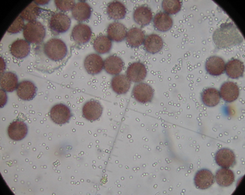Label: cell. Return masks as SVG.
<instances>
[{
  "mask_svg": "<svg viewBox=\"0 0 245 195\" xmlns=\"http://www.w3.org/2000/svg\"><path fill=\"white\" fill-rule=\"evenodd\" d=\"M49 1V0H35L34 1L36 4L41 5H44L47 3Z\"/></svg>",
  "mask_w": 245,
  "mask_h": 195,
  "instance_id": "obj_36",
  "label": "cell"
},
{
  "mask_svg": "<svg viewBox=\"0 0 245 195\" xmlns=\"http://www.w3.org/2000/svg\"><path fill=\"white\" fill-rule=\"evenodd\" d=\"M145 65L139 62H135L129 65L126 71V76L132 82L138 83L144 80L147 75Z\"/></svg>",
  "mask_w": 245,
  "mask_h": 195,
  "instance_id": "obj_7",
  "label": "cell"
},
{
  "mask_svg": "<svg viewBox=\"0 0 245 195\" xmlns=\"http://www.w3.org/2000/svg\"><path fill=\"white\" fill-rule=\"evenodd\" d=\"M107 12L109 17L115 20L123 19L126 13L124 5L118 1L110 2L107 6Z\"/></svg>",
  "mask_w": 245,
  "mask_h": 195,
  "instance_id": "obj_28",
  "label": "cell"
},
{
  "mask_svg": "<svg viewBox=\"0 0 245 195\" xmlns=\"http://www.w3.org/2000/svg\"><path fill=\"white\" fill-rule=\"evenodd\" d=\"M132 94L138 101L145 103L151 101L153 97V91L149 85L144 83H140L134 86Z\"/></svg>",
  "mask_w": 245,
  "mask_h": 195,
  "instance_id": "obj_6",
  "label": "cell"
},
{
  "mask_svg": "<svg viewBox=\"0 0 245 195\" xmlns=\"http://www.w3.org/2000/svg\"><path fill=\"white\" fill-rule=\"evenodd\" d=\"M154 28L158 31L166 32L172 28L173 21L170 16L164 12H160L156 13L153 19Z\"/></svg>",
  "mask_w": 245,
  "mask_h": 195,
  "instance_id": "obj_21",
  "label": "cell"
},
{
  "mask_svg": "<svg viewBox=\"0 0 245 195\" xmlns=\"http://www.w3.org/2000/svg\"><path fill=\"white\" fill-rule=\"evenodd\" d=\"M71 21L66 15L61 12L54 13L51 17L49 27L52 31L59 34L64 33L69 28Z\"/></svg>",
  "mask_w": 245,
  "mask_h": 195,
  "instance_id": "obj_4",
  "label": "cell"
},
{
  "mask_svg": "<svg viewBox=\"0 0 245 195\" xmlns=\"http://www.w3.org/2000/svg\"><path fill=\"white\" fill-rule=\"evenodd\" d=\"M28 132L26 124L24 122L17 120L12 122L8 128V133L13 140L19 141L23 139Z\"/></svg>",
  "mask_w": 245,
  "mask_h": 195,
  "instance_id": "obj_15",
  "label": "cell"
},
{
  "mask_svg": "<svg viewBox=\"0 0 245 195\" xmlns=\"http://www.w3.org/2000/svg\"><path fill=\"white\" fill-rule=\"evenodd\" d=\"M103 108L98 102L90 101L85 103L82 108L84 117L86 119L91 121L98 119L102 113Z\"/></svg>",
  "mask_w": 245,
  "mask_h": 195,
  "instance_id": "obj_14",
  "label": "cell"
},
{
  "mask_svg": "<svg viewBox=\"0 0 245 195\" xmlns=\"http://www.w3.org/2000/svg\"><path fill=\"white\" fill-rule=\"evenodd\" d=\"M202 101L205 106L213 107L220 102L221 97L219 91L214 87H208L204 90L201 94Z\"/></svg>",
  "mask_w": 245,
  "mask_h": 195,
  "instance_id": "obj_22",
  "label": "cell"
},
{
  "mask_svg": "<svg viewBox=\"0 0 245 195\" xmlns=\"http://www.w3.org/2000/svg\"><path fill=\"white\" fill-rule=\"evenodd\" d=\"M45 35L44 26L36 20L28 22L23 28L24 37L29 43L40 44L43 41Z\"/></svg>",
  "mask_w": 245,
  "mask_h": 195,
  "instance_id": "obj_3",
  "label": "cell"
},
{
  "mask_svg": "<svg viewBox=\"0 0 245 195\" xmlns=\"http://www.w3.org/2000/svg\"><path fill=\"white\" fill-rule=\"evenodd\" d=\"M214 158L217 164L223 168L232 167L236 163L234 153L231 149L226 148L218 150L215 154Z\"/></svg>",
  "mask_w": 245,
  "mask_h": 195,
  "instance_id": "obj_5",
  "label": "cell"
},
{
  "mask_svg": "<svg viewBox=\"0 0 245 195\" xmlns=\"http://www.w3.org/2000/svg\"><path fill=\"white\" fill-rule=\"evenodd\" d=\"M69 56V50L65 43L60 39L51 38L36 47V68L43 72H52L63 65Z\"/></svg>",
  "mask_w": 245,
  "mask_h": 195,
  "instance_id": "obj_1",
  "label": "cell"
},
{
  "mask_svg": "<svg viewBox=\"0 0 245 195\" xmlns=\"http://www.w3.org/2000/svg\"><path fill=\"white\" fill-rule=\"evenodd\" d=\"M108 37L112 41L120 42L126 38L127 34L126 29L125 26L119 22H114L110 24L107 28Z\"/></svg>",
  "mask_w": 245,
  "mask_h": 195,
  "instance_id": "obj_19",
  "label": "cell"
},
{
  "mask_svg": "<svg viewBox=\"0 0 245 195\" xmlns=\"http://www.w3.org/2000/svg\"><path fill=\"white\" fill-rule=\"evenodd\" d=\"M145 49L148 53L154 54L159 52L162 48L163 41L159 35L152 34L147 35L144 43Z\"/></svg>",
  "mask_w": 245,
  "mask_h": 195,
  "instance_id": "obj_23",
  "label": "cell"
},
{
  "mask_svg": "<svg viewBox=\"0 0 245 195\" xmlns=\"http://www.w3.org/2000/svg\"><path fill=\"white\" fill-rule=\"evenodd\" d=\"M182 2L179 0H164L161 6L165 12L168 14H175L179 12L181 8Z\"/></svg>",
  "mask_w": 245,
  "mask_h": 195,
  "instance_id": "obj_33",
  "label": "cell"
},
{
  "mask_svg": "<svg viewBox=\"0 0 245 195\" xmlns=\"http://www.w3.org/2000/svg\"><path fill=\"white\" fill-rule=\"evenodd\" d=\"M111 85L115 92L119 94H123L129 90L131 82L126 75L123 74L118 75L112 78Z\"/></svg>",
  "mask_w": 245,
  "mask_h": 195,
  "instance_id": "obj_25",
  "label": "cell"
},
{
  "mask_svg": "<svg viewBox=\"0 0 245 195\" xmlns=\"http://www.w3.org/2000/svg\"><path fill=\"white\" fill-rule=\"evenodd\" d=\"M17 93L21 99L25 101L32 99L36 94V88L35 85L29 81H24L18 84Z\"/></svg>",
  "mask_w": 245,
  "mask_h": 195,
  "instance_id": "obj_16",
  "label": "cell"
},
{
  "mask_svg": "<svg viewBox=\"0 0 245 195\" xmlns=\"http://www.w3.org/2000/svg\"><path fill=\"white\" fill-rule=\"evenodd\" d=\"M92 35V31L88 25L79 24L73 28L71 36L74 40L78 44H83L89 41Z\"/></svg>",
  "mask_w": 245,
  "mask_h": 195,
  "instance_id": "obj_12",
  "label": "cell"
},
{
  "mask_svg": "<svg viewBox=\"0 0 245 195\" xmlns=\"http://www.w3.org/2000/svg\"><path fill=\"white\" fill-rule=\"evenodd\" d=\"M18 78L17 75L11 72H4L1 76L0 84L1 88L8 92H12L17 88Z\"/></svg>",
  "mask_w": 245,
  "mask_h": 195,
  "instance_id": "obj_30",
  "label": "cell"
},
{
  "mask_svg": "<svg viewBox=\"0 0 245 195\" xmlns=\"http://www.w3.org/2000/svg\"><path fill=\"white\" fill-rule=\"evenodd\" d=\"M91 8L87 2L81 1L75 4L72 9V15L77 21L82 22L89 19L91 15Z\"/></svg>",
  "mask_w": 245,
  "mask_h": 195,
  "instance_id": "obj_18",
  "label": "cell"
},
{
  "mask_svg": "<svg viewBox=\"0 0 245 195\" xmlns=\"http://www.w3.org/2000/svg\"><path fill=\"white\" fill-rule=\"evenodd\" d=\"M244 66L240 60L234 59L228 61L225 66L227 75L232 79H238L243 75Z\"/></svg>",
  "mask_w": 245,
  "mask_h": 195,
  "instance_id": "obj_17",
  "label": "cell"
},
{
  "mask_svg": "<svg viewBox=\"0 0 245 195\" xmlns=\"http://www.w3.org/2000/svg\"><path fill=\"white\" fill-rule=\"evenodd\" d=\"M123 63L119 57L111 55L107 57L104 61V68L108 74L116 75L122 71L123 67Z\"/></svg>",
  "mask_w": 245,
  "mask_h": 195,
  "instance_id": "obj_26",
  "label": "cell"
},
{
  "mask_svg": "<svg viewBox=\"0 0 245 195\" xmlns=\"http://www.w3.org/2000/svg\"><path fill=\"white\" fill-rule=\"evenodd\" d=\"M235 175L232 171L228 168H221L216 171L215 179L221 186L227 187L231 185L235 181Z\"/></svg>",
  "mask_w": 245,
  "mask_h": 195,
  "instance_id": "obj_27",
  "label": "cell"
},
{
  "mask_svg": "<svg viewBox=\"0 0 245 195\" xmlns=\"http://www.w3.org/2000/svg\"><path fill=\"white\" fill-rule=\"evenodd\" d=\"M112 46L110 39L105 35L97 37L95 39L93 44L94 50L98 53L104 54L109 52Z\"/></svg>",
  "mask_w": 245,
  "mask_h": 195,
  "instance_id": "obj_31",
  "label": "cell"
},
{
  "mask_svg": "<svg viewBox=\"0 0 245 195\" xmlns=\"http://www.w3.org/2000/svg\"><path fill=\"white\" fill-rule=\"evenodd\" d=\"M196 187L198 189H205L210 187L214 182V177L209 170L202 169L198 171L194 178Z\"/></svg>",
  "mask_w": 245,
  "mask_h": 195,
  "instance_id": "obj_9",
  "label": "cell"
},
{
  "mask_svg": "<svg viewBox=\"0 0 245 195\" xmlns=\"http://www.w3.org/2000/svg\"><path fill=\"white\" fill-rule=\"evenodd\" d=\"M225 63L221 57L216 56L209 57L206 60L205 68L210 75L217 76L224 73L225 70Z\"/></svg>",
  "mask_w": 245,
  "mask_h": 195,
  "instance_id": "obj_11",
  "label": "cell"
},
{
  "mask_svg": "<svg viewBox=\"0 0 245 195\" xmlns=\"http://www.w3.org/2000/svg\"><path fill=\"white\" fill-rule=\"evenodd\" d=\"M55 3L57 8L63 11L72 9L75 4V1L73 0H56L55 1Z\"/></svg>",
  "mask_w": 245,
  "mask_h": 195,
  "instance_id": "obj_35",
  "label": "cell"
},
{
  "mask_svg": "<svg viewBox=\"0 0 245 195\" xmlns=\"http://www.w3.org/2000/svg\"><path fill=\"white\" fill-rule=\"evenodd\" d=\"M219 93L220 97L225 101L231 103L238 98L239 91L238 85L231 81L224 82L221 85Z\"/></svg>",
  "mask_w": 245,
  "mask_h": 195,
  "instance_id": "obj_10",
  "label": "cell"
},
{
  "mask_svg": "<svg viewBox=\"0 0 245 195\" xmlns=\"http://www.w3.org/2000/svg\"><path fill=\"white\" fill-rule=\"evenodd\" d=\"M145 39V35L140 29L134 27L130 29L126 36L127 43L132 47H138L141 45Z\"/></svg>",
  "mask_w": 245,
  "mask_h": 195,
  "instance_id": "obj_29",
  "label": "cell"
},
{
  "mask_svg": "<svg viewBox=\"0 0 245 195\" xmlns=\"http://www.w3.org/2000/svg\"><path fill=\"white\" fill-rule=\"evenodd\" d=\"M40 8L35 2H32L21 13L20 16L28 22L36 20L40 13Z\"/></svg>",
  "mask_w": 245,
  "mask_h": 195,
  "instance_id": "obj_32",
  "label": "cell"
},
{
  "mask_svg": "<svg viewBox=\"0 0 245 195\" xmlns=\"http://www.w3.org/2000/svg\"><path fill=\"white\" fill-rule=\"evenodd\" d=\"M212 39L216 47L221 49L239 45L243 40L237 27L230 21L221 23L214 31Z\"/></svg>",
  "mask_w": 245,
  "mask_h": 195,
  "instance_id": "obj_2",
  "label": "cell"
},
{
  "mask_svg": "<svg viewBox=\"0 0 245 195\" xmlns=\"http://www.w3.org/2000/svg\"><path fill=\"white\" fill-rule=\"evenodd\" d=\"M133 19L135 22L141 26L148 25L153 19L151 9L147 6H142L138 7L134 11Z\"/></svg>",
  "mask_w": 245,
  "mask_h": 195,
  "instance_id": "obj_20",
  "label": "cell"
},
{
  "mask_svg": "<svg viewBox=\"0 0 245 195\" xmlns=\"http://www.w3.org/2000/svg\"><path fill=\"white\" fill-rule=\"evenodd\" d=\"M10 51L11 54L15 58L22 59L26 57L29 53L30 44L26 40L18 39L12 43Z\"/></svg>",
  "mask_w": 245,
  "mask_h": 195,
  "instance_id": "obj_24",
  "label": "cell"
},
{
  "mask_svg": "<svg viewBox=\"0 0 245 195\" xmlns=\"http://www.w3.org/2000/svg\"><path fill=\"white\" fill-rule=\"evenodd\" d=\"M24 19L20 16L17 17L8 28L7 31L14 34L20 31L24 26Z\"/></svg>",
  "mask_w": 245,
  "mask_h": 195,
  "instance_id": "obj_34",
  "label": "cell"
},
{
  "mask_svg": "<svg viewBox=\"0 0 245 195\" xmlns=\"http://www.w3.org/2000/svg\"><path fill=\"white\" fill-rule=\"evenodd\" d=\"M104 62L99 55L92 53L88 55L84 61L85 68L89 74L95 75L101 72L104 67Z\"/></svg>",
  "mask_w": 245,
  "mask_h": 195,
  "instance_id": "obj_13",
  "label": "cell"
},
{
  "mask_svg": "<svg viewBox=\"0 0 245 195\" xmlns=\"http://www.w3.org/2000/svg\"><path fill=\"white\" fill-rule=\"evenodd\" d=\"M71 115L69 108L62 104L55 105L50 111L51 118L57 124H63L67 122L70 119Z\"/></svg>",
  "mask_w": 245,
  "mask_h": 195,
  "instance_id": "obj_8",
  "label": "cell"
}]
</instances>
